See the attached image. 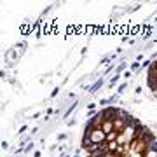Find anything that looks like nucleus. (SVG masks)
Returning <instances> with one entry per match:
<instances>
[{
    "instance_id": "nucleus-9",
    "label": "nucleus",
    "mask_w": 157,
    "mask_h": 157,
    "mask_svg": "<svg viewBox=\"0 0 157 157\" xmlns=\"http://www.w3.org/2000/svg\"><path fill=\"white\" fill-rule=\"evenodd\" d=\"M39 117H40V112H35L33 115H32V119H33V121H37Z\"/></svg>"
},
{
    "instance_id": "nucleus-7",
    "label": "nucleus",
    "mask_w": 157,
    "mask_h": 157,
    "mask_svg": "<svg viewBox=\"0 0 157 157\" xmlns=\"http://www.w3.org/2000/svg\"><path fill=\"white\" fill-rule=\"evenodd\" d=\"M2 150H4V152H7V150H9V141H7V140H4V141H2Z\"/></svg>"
},
{
    "instance_id": "nucleus-10",
    "label": "nucleus",
    "mask_w": 157,
    "mask_h": 157,
    "mask_svg": "<svg viewBox=\"0 0 157 157\" xmlns=\"http://www.w3.org/2000/svg\"><path fill=\"white\" fill-rule=\"evenodd\" d=\"M40 155H42V152H40V150H35L33 152V157H40Z\"/></svg>"
},
{
    "instance_id": "nucleus-8",
    "label": "nucleus",
    "mask_w": 157,
    "mask_h": 157,
    "mask_svg": "<svg viewBox=\"0 0 157 157\" xmlns=\"http://www.w3.org/2000/svg\"><path fill=\"white\" fill-rule=\"evenodd\" d=\"M26 129H28V126H21V128H19V131H17V135H19V136L25 135V133H26Z\"/></svg>"
},
{
    "instance_id": "nucleus-1",
    "label": "nucleus",
    "mask_w": 157,
    "mask_h": 157,
    "mask_svg": "<svg viewBox=\"0 0 157 157\" xmlns=\"http://www.w3.org/2000/svg\"><path fill=\"white\" fill-rule=\"evenodd\" d=\"M101 129H103L107 135H110V133H113V131H115V124H113L112 121H105V122H103V126H101Z\"/></svg>"
},
{
    "instance_id": "nucleus-4",
    "label": "nucleus",
    "mask_w": 157,
    "mask_h": 157,
    "mask_svg": "<svg viewBox=\"0 0 157 157\" xmlns=\"http://www.w3.org/2000/svg\"><path fill=\"white\" fill-rule=\"evenodd\" d=\"M65 140H68V133H61V135L56 136V141H65Z\"/></svg>"
},
{
    "instance_id": "nucleus-11",
    "label": "nucleus",
    "mask_w": 157,
    "mask_h": 157,
    "mask_svg": "<svg viewBox=\"0 0 157 157\" xmlns=\"http://www.w3.org/2000/svg\"><path fill=\"white\" fill-rule=\"evenodd\" d=\"M119 157H131V155H129V152H126V154H121Z\"/></svg>"
},
{
    "instance_id": "nucleus-2",
    "label": "nucleus",
    "mask_w": 157,
    "mask_h": 157,
    "mask_svg": "<svg viewBox=\"0 0 157 157\" xmlns=\"http://www.w3.org/2000/svg\"><path fill=\"white\" fill-rule=\"evenodd\" d=\"M143 157H157V148L148 147V148L145 150V154H143Z\"/></svg>"
},
{
    "instance_id": "nucleus-3",
    "label": "nucleus",
    "mask_w": 157,
    "mask_h": 157,
    "mask_svg": "<svg viewBox=\"0 0 157 157\" xmlns=\"http://www.w3.org/2000/svg\"><path fill=\"white\" fill-rule=\"evenodd\" d=\"M96 107H98V103H94V101H91V103H87V105H86L87 112H93V110H94Z\"/></svg>"
},
{
    "instance_id": "nucleus-5",
    "label": "nucleus",
    "mask_w": 157,
    "mask_h": 157,
    "mask_svg": "<svg viewBox=\"0 0 157 157\" xmlns=\"http://www.w3.org/2000/svg\"><path fill=\"white\" fill-rule=\"evenodd\" d=\"M135 94H136V96H141V94H143V87H141V86H136V87H135ZM141 98H143V96H141Z\"/></svg>"
},
{
    "instance_id": "nucleus-6",
    "label": "nucleus",
    "mask_w": 157,
    "mask_h": 157,
    "mask_svg": "<svg viewBox=\"0 0 157 157\" xmlns=\"http://www.w3.org/2000/svg\"><path fill=\"white\" fill-rule=\"evenodd\" d=\"M59 91H61V87H59V86H56V87L52 89V93H51V98H54L56 94H59Z\"/></svg>"
}]
</instances>
